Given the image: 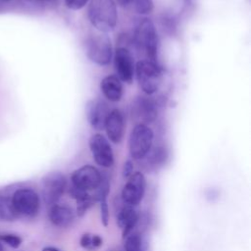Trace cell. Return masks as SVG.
<instances>
[{
	"mask_svg": "<svg viewBox=\"0 0 251 251\" xmlns=\"http://www.w3.org/2000/svg\"><path fill=\"white\" fill-rule=\"evenodd\" d=\"M132 41L136 50L145 55V60L158 64L159 37L152 20L143 18L138 21L133 30Z\"/></svg>",
	"mask_w": 251,
	"mask_h": 251,
	"instance_id": "6da1fadb",
	"label": "cell"
},
{
	"mask_svg": "<svg viewBox=\"0 0 251 251\" xmlns=\"http://www.w3.org/2000/svg\"><path fill=\"white\" fill-rule=\"evenodd\" d=\"M87 18L99 32L108 33L114 30L118 22L115 0H89Z\"/></svg>",
	"mask_w": 251,
	"mask_h": 251,
	"instance_id": "7a4b0ae2",
	"label": "cell"
},
{
	"mask_svg": "<svg viewBox=\"0 0 251 251\" xmlns=\"http://www.w3.org/2000/svg\"><path fill=\"white\" fill-rule=\"evenodd\" d=\"M85 54L94 64L104 67L110 64L113 57L112 41L107 33L89 34L84 42Z\"/></svg>",
	"mask_w": 251,
	"mask_h": 251,
	"instance_id": "3957f363",
	"label": "cell"
},
{
	"mask_svg": "<svg viewBox=\"0 0 251 251\" xmlns=\"http://www.w3.org/2000/svg\"><path fill=\"white\" fill-rule=\"evenodd\" d=\"M138 85L146 95L156 93L162 83V70L157 63L149 60H140L135 64V72Z\"/></svg>",
	"mask_w": 251,
	"mask_h": 251,
	"instance_id": "277c9868",
	"label": "cell"
},
{
	"mask_svg": "<svg viewBox=\"0 0 251 251\" xmlns=\"http://www.w3.org/2000/svg\"><path fill=\"white\" fill-rule=\"evenodd\" d=\"M154 132L147 125L137 124L131 130L128 138V150L134 160L144 158L151 150Z\"/></svg>",
	"mask_w": 251,
	"mask_h": 251,
	"instance_id": "5b68a950",
	"label": "cell"
},
{
	"mask_svg": "<svg viewBox=\"0 0 251 251\" xmlns=\"http://www.w3.org/2000/svg\"><path fill=\"white\" fill-rule=\"evenodd\" d=\"M13 208L19 217L33 218L39 211L38 194L31 188H19L11 196Z\"/></svg>",
	"mask_w": 251,
	"mask_h": 251,
	"instance_id": "8992f818",
	"label": "cell"
},
{
	"mask_svg": "<svg viewBox=\"0 0 251 251\" xmlns=\"http://www.w3.org/2000/svg\"><path fill=\"white\" fill-rule=\"evenodd\" d=\"M66 177L60 172H50L41 181V193L47 205H54L63 195L66 188Z\"/></svg>",
	"mask_w": 251,
	"mask_h": 251,
	"instance_id": "52a82bcc",
	"label": "cell"
},
{
	"mask_svg": "<svg viewBox=\"0 0 251 251\" xmlns=\"http://www.w3.org/2000/svg\"><path fill=\"white\" fill-rule=\"evenodd\" d=\"M130 114L138 124L148 125L157 119L158 106L156 101L148 96H137L131 102Z\"/></svg>",
	"mask_w": 251,
	"mask_h": 251,
	"instance_id": "ba28073f",
	"label": "cell"
},
{
	"mask_svg": "<svg viewBox=\"0 0 251 251\" xmlns=\"http://www.w3.org/2000/svg\"><path fill=\"white\" fill-rule=\"evenodd\" d=\"M88 144L92 157L97 165L103 168L113 166L114 153L107 137L101 133H94L90 136Z\"/></svg>",
	"mask_w": 251,
	"mask_h": 251,
	"instance_id": "9c48e42d",
	"label": "cell"
},
{
	"mask_svg": "<svg viewBox=\"0 0 251 251\" xmlns=\"http://www.w3.org/2000/svg\"><path fill=\"white\" fill-rule=\"evenodd\" d=\"M114 68L118 78L126 83H131L135 72V63L131 52L120 46L114 53Z\"/></svg>",
	"mask_w": 251,
	"mask_h": 251,
	"instance_id": "30bf717a",
	"label": "cell"
},
{
	"mask_svg": "<svg viewBox=\"0 0 251 251\" xmlns=\"http://www.w3.org/2000/svg\"><path fill=\"white\" fill-rule=\"evenodd\" d=\"M73 186L83 191L97 189L102 182L100 172L93 166L85 165L76 169L72 175Z\"/></svg>",
	"mask_w": 251,
	"mask_h": 251,
	"instance_id": "8fae6325",
	"label": "cell"
},
{
	"mask_svg": "<svg viewBox=\"0 0 251 251\" xmlns=\"http://www.w3.org/2000/svg\"><path fill=\"white\" fill-rule=\"evenodd\" d=\"M146 187V179L142 173L135 172L128 176V180L122 190V199L126 205L135 206L143 198Z\"/></svg>",
	"mask_w": 251,
	"mask_h": 251,
	"instance_id": "7c38bea8",
	"label": "cell"
},
{
	"mask_svg": "<svg viewBox=\"0 0 251 251\" xmlns=\"http://www.w3.org/2000/svg\"><path fill=\"white\" fill-rule=\"evenodd\" d=\"M110 111L108 103L101 98L90 99L85 104L86 120L95 130L104 129V125Z\"/></svg>",
	"mask_w": 251,
	"mask_h": 251,
	"instance_id": "4fadbf2b",
	"label": "cell"
},
{
	"mask_svg": "<svg viewBox=\"0 0 251 251\" xmlns=\"http://www.w3.org/2000/svg\"><path fill=\"white\" fill-rule=\"evenodd\" d=\"M104 129L110 141L115 144L121 143L126 131L125 117L121 110L115 108L110 111L104 125Z\"/></svg>",
	"mask_w": 251,
	"mask_h": 251,
	"instance_id": "5bb4252c",
	"label": "cell"
},
{
	"mask_svg": "<svg viewBox=\"0 0 251 251\" xmlns=\"http://www.w3.org/2000/svg\"><path fill=\"white\" fill-rule=\"evenodd\" d=\"M100 90L110 102H119L123 98L124 87L117 75H107L100 81Z\"/></svg>",
	"mask_w": 251,
	"mask_h": 251,
	"instance_id": "9a60e30c",
	"label": "cell"
},
{
	"mask_svg": "<svg viewBox=\"0 0 251 251\" xmlns=\"http://www.w3.org/2000/svg\"><path fill=\"white\" fill-rule=\"evenodd\" d=\"M75 215L73 210L66 205H52L49 211L50 222L59 227H67L74 221Z\"/></svg>",
	"mask_w": 251,
	"mask_h": 251,
	"instance_id": "2e32d148",
	"label": "cell"
},
{
	"mask_svg": "<svg viewBox=\"0 0 251 251\" xmlns=\"http://www.w3.org/2000/svg\"><path fill=\"white\" fill-rule=\"evenodd\" d=\"M138 220V214L133 207L126 205L119 211L117 215V224L123 229V236H127L131 229L135 226Z\"/></svg>",
	"mask_w": 251,
	"mask_h": 251,
	"instance_id": "e0dca14e",
	"label": "cell"
},
{
	"mask_svg": "<svg viewBox=\"0 0 251 251\" xmlns=\"http://www.w3.org/2000/svg\"><path fill=\"white\" fill-rule=\"evenodd\" d=\"M18 218L11 201V197L0 195V221L11 222Z\"/></svg>",
	"mask_w": 251,
	"mask_h": 251,
	"instance_id": "ac0fdd59",
	"label": "cell"
},
{
	"mask_svg": "<svg viewBox=\"0 0 251 251\" xmlns=\"http://www.w3.org/2000/svg\"><path fill=\"white\" fill-rule=\"evenodd\" d=\"M124 251H142V239L138 233H131L125 237Z\"/></svg>",
	"mask_w": 251,
	"mask_h": 251,
	"instance_id": "d6986e66",
	"label": "cell"
},
{
	"mask_svg": "<svg viewBox=\"0 0 251 251\" xmlns=\"http://www.w3.org/2000/svg\"><path fill=\"white\" fill-rule=\"evenodd\" d=\"M133 10L140 15H148L152 13L154 4L152 0H133L130 4Z\"/></svg>",
	"mask_w": 251,
	"mask_h": 251,
	"instance_id": "ffe728a7",
	"label": "cell"
},
{
	"mask_svg": "<svg viewBox=\"0 0 251 251\" xmlns=\"http://www.w3.org/2000/svg\"><path fill=\"white\" fill-rule=\"evenodd\" d=\"M94 198L91 197L88 193L84 196H82L81 198H78L76 200L77 203V207H76V212L78 216H83L84 213L89 209V207L92 205Z\"/></svg>",
	"mask_w": 251,
	"mask_h": 251,
	"instance_id": "44dd1931",
	"label": "cell"
},
{
	"mask_svg": "<svg viewBox=\"0 0 251 251\" xmlns=\"http://www.w3.org/2000/svg\"><path fill=\"white\" fill-rule=\"evenodd\" d=\"M0 241L4 242L5 244H7L8 246L14 249H17L21 246L23 240H22V237L17 234L4 233V234H0Z\"/></svg>",
	"mask_w": 251,
	"mask_h": 251,
	"instance_id": "7402d4cb",
	"label": "cell"
},
{
	"mask_svg": "<svg viewBox=\"0 0 251 251\" xmlns=\"http://www.w3.org/2000/svg\"><path fill=\"white\" fill-rule=\"evenodd\" d=\"M88 1L89 0H65V4L69 9L76 11L82 9L88 3Z\"/></svg>",
	"mask_w": 251,
	"mask_h": 251,
	"instance_id": "603a6c76",
	"label": "cell"
},
{
	"mask_svg": "<svg viewBox=\"0 0 251 251\" xmlns=\"http://www.w3.org/2000/svg\"><path fill=\"white\" fill-rule=\"evenodd\" d=\"M91 237L92 234L89 233H84L81 238H80V246L88 249V250H92V245H91Z\"/></svg>",
	"mask_w": 251,
	"mask_h": 251,
	"instance_id": "cb8c5ba5",
	"label": "cell"
},
{
	"mask_svg": "<svg viewBox=\"0 0 251 251\" xmlns=\"http://www.w3.org/2000/svg\"><path fill=\"white\" fill-rule=\"evenodd\" d=\"M132 169H133V166H132V163L131 161L127 160L125 165H124V169H123V175L125 177H128L131 174H132Z\"/></svg>",
	"mask_w": 251,
	"mask_h": 251,
	"instance_id": "d4e9b609",
	"label": "cell"
},
{
	"mask_svg": "<svg viewBox=\"0 0 251 251\" xmlns=\"http://www.w3.org/2000/svg\"><path fill=\"white\" fill-rule=\"evenodd\" d=\"M91 245H92V249L100 247L102 245V238L99 235H97V234L92 235V237H91Z\"/></svg>",
	"mask_w": 251,
	"mask_h": 251,
	"instance_id": "484cf974",
	"label": "cell"
},
{
	"mask_svg": "<svg viewBox=\"0 0 251 251\" xmlns=\"http://www.w3.org/2000/svg\"><path fill=\"white\" fill-rule=\"evenodd\" d=\"M133 0H115L116 3H118L122 7H127L132 3Z\"/></svg>",
	"mask_w": 251,
	"mask_h": 251,
	"instance_id": "4316f807",
	"label": "cell"
},
{
	"mask_svg": "<svg viewBox=\"0 0 251 251\" xmlns=\"http://www.w3.org/2000/svg\"><path fill=\"white\" fill-rule=\"evenodd\" d=\"M28 1H30L32 3H53L57 0H28Z\"/></svg>",
	"mask_w": 251,
	"mask_h": 251,
	"instance_id": "83f0119b",
	"label": "cell"
},
{
	"mask_svg": "<svg viewBox=\"0 0 251 251\" xmlns=\"http://www.w3.org/2000/svg\"><path fill=\"white\" fill-rule=\"evenodd\" d=\"M42 251H61V250L56 247H53V246H46L42 249Z\"/></svg>",
	"mask_w": 251,
	"mask_h": 251,
	"instance_id": "f1b7e54d",
	"label": "cell"
},
{
	"mask_svg": "<svg viewBox=\"0 0 251 251\" xmlns=\"http://www.w3.org/2000/svg\"><path fill=\"white\" fill-rule=\"evenodd\" d=\"M12 0H0L1 3H8V2H11Z\"/></svg>",
	"mask_w": 251,
	"mask_h": 251,
	"instance_id": "f546056e",
	"label": "cell"
},
{
	"mask_svg": "<svg viewBox=\"0 0 251 251\" xmlns=\"http://www.w3.org/2000/svg\"><path fill=\"white\" fill-rule=\"evenodd\" d=\"M0 251H3V246H2V242L0 241Z\"/></svg>",
	"mask_w": 251,
	"mask_h": 251,
	"instance_id": "4dcf8cb0",
	"label": "cell"
}]
</instances>
